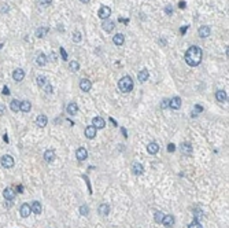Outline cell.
<instances>
[{
	"label": "cell",
	"mask_w": 229,
	"mask_h": 228,
	"mask_svg": "<svg viewBox=\"0 0 229 228\" xmlns=\"http://www.w3.org/2000/svg\"><path fill=\"white\" fill-rule=\"evenodd\" d=\"M202 56H203L202 48L198 47V45H192V47H189L187 50V52H185V55H184V59L188 66H192L193 68V66L200 65Z\"/></svg>",
	"instance_id": "cell-1"
},
{
	"label": "cell",
	"mask_w": 229,
	"mask_h": 228,
	"mask_svg": "<svg viewBox=\"0 0 229 228\" xmlns=\"http://www.w3.org/2000/svg\"><path fill=\"white\" fill-rule=\"evenodd\" d=\"M118 88L121 92L124 94H129V92L133 89V80L129 76H124L121 80L118 81Z\"/></svg>",
	"instance_id": "cell-2"
},
{
	"label": "cell",
	"mask_w": 229,
	"mask_h": 228,
	"mask_svg": "<svg viewBox=\"0 0 229 228\" xmlns=\"http://www.w3.org/2000/svg\"><path fill=\"white\" fill-rule=\"evenodd\" d=\"M37 80V85L41 87L43 89H44L47 94H52V91H54V88H52V85L50 84V81L47 80V77H44V76H39V77L36 78Z\"/></svg>",
	"instance_id": "cell-3"
},
{
	"label": "cell",
	"mask_w": 229,
	"mask_h": 228,
	"mask_svg": "<svg viewBox=\"0 0 229 228\" xmlns=\"http://www.w3.org/2000/svg\"><path fill=\"white\" fill-rule=\"evenodd\" d=\"M98 15H99V18H100V19H103V21H104V19H108V17L111 15V8H110V7H107V6L100 7Z\"/></svg>",
	"instance_id": "cell-4"
},
{
	"label": "cell",
	"mask_w": 229,
	"mask_h": 228,
	"mask_svg": "<svg viewBox=\"0 0 229 228\" xmlns=\"http://www.w3.org/2000/svg\"><path fill=\"white\" fill-rule=\"evenodd\" d=\"M2 166L6 169H10L14 166V158L11 155H3L2 157Z\"/></svg>",
	"instance_id": "cell-5"
},
{
	"label": "cell",
	"mask_w": 229,
	"mask_h": 228,
	"mask_svg": "<svg viewBox=\"0 0 229 228\" xmlns=\"http://www.w3.org/2000/svg\"><path fill=\"white\" fill-rule=\"evenodd\" d=\"M76 157H77L78 161H85L86 158H88V151H86V148L85 147L77 148V151H76Z\"/></svg>",
	"instance_id": "cell-6"
},
{
	"label": "cell",
	"mask_w": 229,
	"mask_h": 228,
	"mask_svg": "<svg viewBox=\"0 0 229 228\" xmlns=\"http://www.w3.org/2000/svg\"><path fill=\"white\" fill-rule=\"evenodd\" d=\"M91 88H92V83H91V80H88V78H82V80L80 81V89L84 92H89Z\"/></svg>",
	"instance_id": "cell-7"
},
{
	"label": "cell",
	"mask_w": 229,
	"mask_h": 228,
	"mask_svg": "<svg viewBox=\"0 0 229 228\" xmlns=\"http://www.w3.org/2000/svg\"><path fill=\"white\" fill-rule=\"evenodd\" d=\"M102 28H103L104 32L110 33V32H113L114 28H115V22L110 21V19H104V22H103V25H102Z\"/></svg>",
	"instance_id": "cell-8"
},
{
	"label": "cell",
	"mask_w": 229,
	"mask_h": 228,
	"mask_svg": "<svg viewBox=\"0 0 229 228\" xmlns=\"http://www.w3.org/2000/svg\"><path fill=\"white\" fill-rule=\"evenodd\" d=\"M211 33L210 30V26H206V25H203V26L199 28V30H198V35H199V37H202V39H206V37H208Z\"/></svg>",
	"instance_id": "cell-9"
},
{
	"label": "cell",
	"mask_w": 229,
	"mask_h": 228,
	"mask_svg": "<svg viewBox=\"0 0 229 228\" xmlns=\"http://www.w3.org/2000/svg\"><path fill=\"white\" fill-rule=\"evenodd\" d=\"M92 125L96 129H103V128L106 127V121H104L102 117H95V118L92 120Z\"/></svg>",
	"instance_id": "cell-10"
},
{
	"label": "cell",
	"mask_w": 229,
	"mask_h": 228,
	"mask_svg": "<svg viewBox=\"0 0 229 228\" xmlns=\"http://www.w3.org/2000/svg\"><path fill=\"white\" fill-rule=\"evenodd\" d=\"M169 107L174 110H179L181 107V98L180 96H174V98L170 99V103H169Z\"/></svg>",
	"instance_id": "cell-11"
},
{
	"label": "cell",
	"mask_w": 229,
	"mask_h": 228,
	"mask_svg": "<svg viewBox=\"0 0 229 228\" xmlns=\"http://www.w3.org/2000/svg\"><path fill=\"white\" fill-rule=\"evenodd\" d=\"M132 172H133V175H136V176L143 175V172H144V166L141 165V164H139V162H134L133 165H132Z\"/></svg>",
	"instance_id": "cell-12"
},
{
	"label": "cell",
	"mask_w": 229,
	"mask_h": 228,
	"mask_svg": "<svg viewBox=\"0 0 229 228\" xmlns=\"http://www.w3.org/2000/svg\"><path fill=\"white\" fill-rule=\"evenodd\" d=\"M148 77H150V71L147 69H143V70H140L137 73V78H139L140 83H146L148 80Z\"/></svg>",
	"instance_id": "cell-13"
},
{
	"label": "cell",
	"mask_w": 229,
	"mask_h": 228,
	"mask_svg": "<svg viewBox=\"0 0 229 228\" xmlns=\"http://www.w3.org/2000/svg\"><path fill=\"white\" fill-rule=\"evenodd\" d=\"M19 213H21V216L24 217V219H26V217H29V214L32 213V209H30L29 203H24L21 206V209H19Z\"/></svg>",
	"instance_id": "cell-14"
},
{
	"label": "cell",
	"mask_w": 229,
	"mask_h": 228,
	"mask_svg": "<svg viewBox=\"0 0 229 228\" xmlns=\"http://www.w3.org/2000/svg\"><path fill=\"white\" fill-rule=\"evenodd\" d=\"M12 78H14V81H22L25 78V71L22 69H15L12 73Z\"/></svg>",
	"instance_id": "cell-15"
},
{
	"label": "cell",
	"mask_w": 229,
	"mask_h": 228,
	"mask_svg": "<svg viewBox=\"0 0 229 228\" xmlns=\"http://www.w3.org/2000/svg\"><path fill=\"white\" fill-rule=\"evenodd\" d=\"M162 224H163L165 227H173V224H174V217H173L172 214H165L163 219H162Z\"/></svg>",
	"instance_id": "cell-16"
},
{
	"label": "cell",
	"mask_w": 229,
	"mask_h": 228,
	"mask_svg": "<svg viewBox=\"0 0 229 228\" xmlns=\"http://www.w3.org/2000/svg\"><path fill=\"white\" fill-rule=\"evenodd\" d=\"M47 122H48V118L44 116V114H39V116H37V118H36V125L37 127L44 128L45 125H47Z\"/></svg>",
	"instance_id": "cell-17"
},
{
	"label": "cell",
	"mask_w": 229,
	"mask_h": 228,
	"mask_svg": "<svg viewBox=\"0 0 229 228\" xmlns=\"http://www.w3.org/2000/svg\"><path fill=\"white\" fill-rule=\"evenodd\" d=\"M85 136L88 137V139H93V137L96 136V128L93 127V125H89V127L85 128Z\"/></svg>",
	"instance_id": "cell-18"
},
{
	"label": "cell",
	"mask_w": 229,
	"mask_h": 228,
	"mask_svg": "<svg viewBox=\"0 0 229 228\" xmlns=\"http://www.w3.org/2000/svg\"><path fill=\"white\" fill-rule=\"evenodd\" d=\"M192 150L193 147L191 146V143H182L181 144V153L184 155H191L192 154Z\"/></svg>",
	"instance_id": "cell-19"
},
{
	"label": "cell",
	"mask_w": 229,
	"mask_h": 228,
	"mask_svg": "<svg viewBox=\"0 0 229 228\" xmlns=\"http://www.w3.org/2000/svg\"><path fill=\"white\" fill-rule=\"evenodd\" d=\"M113 43L115 45H122L124 43H125V36L122 35V33H117V35L113 37Z\"/></svg>",
	"instance_id": "cell-20"
},
{
	"label": "cell",
	"mask_w": 229,
	"mask_h": 228,
	"mask_svg": "<svg viewBox=\"0 0 229 228\" xmlns=\"http://www.w3.org/2000/svg\"><path fill=\"white\" fill-rule=\"evenodd\" d=\"M55 158H56V155H55V151H54V150H45V153H44V160L47 161V162H52Z\"/></svg>",
	"instance_id": "cell-21"
},
{
	"label": "cell",
	"mask_w": 229,
	"mask_h": 228,
	"mask_svg": "<svg viewBox=\"0 0 229 228\" xmlns=\"http://www.w3.org/2000/svg\"><path fill=\"white\" fill-rule=\"evenodd\" d=\"M3 197L7 199V201H12L15 198V191L12 188H6L3 191Z\"/></svg>",
	"instance_id": "cell-22"
},
{
	"label": "cell",
	"mask_w": 229,
	"mask_h": 228,
	"mask_svg": "<svg viewBox=\"0 0 229 228\" xmlns=\"http://www.w3.org/2000/svg\"><path fill=\"white\" fill-rule=\"evenodd\" d=\"M98 212L102 214V216H107V214L110 213V206H108L107 203H102V205H99Z\"/></svg>",
	"instance_id": "cell-23"
},
{
	"label": "cell",
	"mask_w": 229,
	"mask_h": 228,
	"mask_svg": "<svg viewBox=\"0 0 229 228\" xmlns=\"http://www.w3.org/2000/svg\"><path fill=\"white\" fill-rule=\"evenodd\" d=\"M215 99H217L218 102H225V101H228V95H226L225 91L220 89V91L215 92Z\"/></svg>",
	"instance_id": "cell-24"
},
{
	"label": "cell",
	"mask_w": 229,
	"mask_h": 228,
	"mask_svg": "<svg viewBox=\"0 0 229 228\" xmlns=\"http://www.w3.org/2000/svg\"><path fill=\"white\" fill-rule=\"evenodd\" d=\"M78 113V106H77V103H69V106H67V114H70V116H76Z\"/></svg>",
	"instance_id": "cell-25"
},
{
	"label": "cell",
	"mask_w": 229,
	"mask_h": 228,
	"mask_svg": "<svg viewBox=\"0 0 229 228\" xmlns=\"http://www.w3.org/2000/svg\"><path fill=\"white\" fill-rule=\"evenodd\" d=\"M147 151H148L150 154H156L158 151H159V146H158V143L151 142L148 146H147Z\"/></svg>",
	"instance_id": "cell-26"
},
{
	"label": "cell",
	"mask_w": 229,
	"mask_h": 228,
	"mask_svg": "<svg viewBox=\"0 0 229 228\" xmlns=\"http://www.w3.org/2000/svg\"><path fill=\"white\" fill-rule=\"evenodd\" d=\"M19 110H21V111H24V113H29L30 110H32V104H30V102H27V101L21 102Z\"/></svg>",
	"instance_id": "cell-27"
},
{
	"label": "cell",
	"mask_w": 229,
	"mask_h": 228,
	"mask_svg": "<svg viewBox=\"0 0 229 228\" xmlns=\"http://www.w3.org/2000/svg\"><path fill=\"white\" fill-rule=\"evenodd\" d=\"M30 209H32V212L34 214H40V213H41V205H40V202H37V201L33 202L32 206H30Z\"/></svg>",
	"instance_id": "cell-28"
},
{
	"label": "cell",
	"mask_w": 229,
	"mask_h": 228,
	"mask_svg": "<svg viewBox=\"0 0 229 228\" xmlns=\"http://www.w3.org/2000/svg\"><path fill=\"white\" fill-rule=\"evenodd\" d=\"M36 63L39 66H44L45 63H47V56H45L43 52H40L39 55H37V58H36Z\"/></svg>",
	"instance_id": "cell-29"
},
{
	"label": "cell",
	"mask_w": 229,
	"mask_h": 228,
	"mask_svg": "<svg viewBox=\"0 0 229 228\" xmlns=\"http://www.w3.org/2000/svg\"><path fill=\"white\" fill-rule=\"evenodd\" d=\"M48 30H50V29H48L47 26H40L39 29L36 30V37H40V39H41V37H44V36L48 33Z\"/></svg>",
	"instance_id": "cell-30"
},
{
	"label": "cell",
	"mask_w": 229,
	"mask_h": 228,
	"mask_svg": "<svg viewBox=\"0 0 229 228\" xmlns=\"http://www.w3.org/2000/svg\"><path fill=\"white\" fill-rule=\"evenodd\" d=\"M19 106H21V102H18L17 99H14V101H11V103H10V109L12 110V111H18L19 110Z\"/></svg>",
	"instance_id": "cell-31"
},
{
	"label": "cell",
	"mask_w": 229,
	"mask_h": 228,
	"mask_svg": "<svg viewBox=\"0 0 229 228\" xmlns=\"http://www.w3.org/2000/svg\"><path fill=\"white\" fill-rule=\"evenodd\" d=\"M69 69L72 71H78L80 70V63L77 61H72V62H69Z\"/></svg>",
	"instance_id": "cell-32"
},
{
	"label": "cell",
	"mask_w": 229,
	"mask_h": 228,
	"mask_svg": "<svg viewBox=\"0 0 229 228\" xmlns=\"http://www.w3.org/2000/svg\"><path fill=\"white\" fill-rule=\"evenodd\" d=\"M81 40H82V35H81L78 30H76V32L73 33V41L74 43H81Z\"/></svg>",
	"instance_id": "cell-33"
},
{
	"label": "cell",
	"mask_w": 229,
	"mask_h": 228,
	"mask_svg": "<svg viewBox=\"0 0 229 228\" xmlns=\"http://www.w3.org/2000/svg\"><path fill=\"white\" fill-rule=\"evenodd\" d=\"M80 213L82 214V216H88V214H89V207L86 206V205L80 206Z\"/></svg>",
	"instance_id": "cell-34"
},
{
	"label": "cell",
	"mask_w": 229,
	"mask_h": 228,
	"mask_svg": "<svg viewBox=\"0 0 229 228\" xmlns=\"http://www.w3.org/2000/svg\"><path fill=\"white\" fill-rule=\"evenodd\" d=\"M202 111H203V107L200 106V104H196V106H195V111H192V117H196L198 114Z\"/></svg>",
	"instance_id": "cell-35"
},
{
	"label": "cell",
	"mask_w": 229,
	"mask_h": 228,
	"mask_svg": "<svg viewBox=\"0 0 229 228\" xmlns=\"http://www.w3.org/2000/svg\"><path fill=\"white\" fill-rule=\"evenodd\" d=\"M165 214L162 212H155V221L156 223H162V219H163Z\"/></svg>",
	"instance_id": "cell-36"
},
{
	"label": "cell",
	"mask_w": 229,
	"mask_h": 228,
	"mask_svg": "<svg viewBox=\"0 0 229 228\" xmlns=\"http://www.w3.org/2000/svg\"><path fill=\"white\" fill-rule=\"evenodd\" d=\"M188 228H203V227H202V224H200L198 220H193V221L189 224V227H188Z\"/></svg>",
	"instance_id": "cell-37"
},
{
	"label": "cell",
	"mask_w": 229,
	"mask_h": 228,
	"mask_svg": "<svg viewBox=\"0 0 229 228\" xmlns=\"http://www.w3.org/2000/svg\"><path fill=\"white\" fill-rule=\"evenodd\" d=\"M169 103H170V99H163V101H162V103H161V109L162 110L167 109V107H169Z\"/></svg>",
	"instance_id": "cell-38"
},
{
	"label": "cell",
	"mask_w": 229,
	"mask_h": 228,
	"mask_svg": "<svg viewBox=\"0 0 229 228\" xmlns=\"http://www.w3.org/2000/svg\"><path fill=\"white\" fill-rule=\"evenodd\" d=\"M165 12H166V15H173V7H172V4H167V6L165 7Z\"/></svg>",
	"instance_id": "cell-39"
},
{
	"label": "cell",
	"mask_w": 229,
	"mask_h": 228,
	"mask_svg": "<svg viewBox=\"0 0 229 228\" xmlns=\"http://www.w3.org/2000/svg\"><path fill=\"white\" fill-rule=\"evenodd\" d=\"M39 3L41 4L43 7H48L51 3H52V0H39Z\"/></svg>",
	"instance_id": "cell-40"
},
{
	"label": "cell",
	"mask_w": 229,
	"mask_h": 228,
	"mask_svg": "<svg viewBox=\"0 0 229 228\" xmlns=\"http://www.w3.org/2000/svg\"><path fill=\"white\" fill-rule=\"evenodd\" d=\"M60 55H62L63 61H67V52H66V50L63 47H60Z\"/></svg>",
	"instance_id": "cell-41"
},
{
	"label": "cell",
	"mask_w": 229,
	"mask_h": 228,
	"mask_svg": "<svg viewBox=\"0 0 229 228\" xmlns=\"http://www.w3.org/2000/svg\"><path fill=\"white\" fill-rule=\"evenodd\" d=\"M8 11V6L7 4H2L0 6V14H4V12Z\"/></svg>",
	"instance_id": "cell-42"
},
{
	"label": "cell",
	"mask_w": 229,
	"mask_h": 228,
	"mask_svg": "<svg viewBox=\"0 0 229 228\" xmlns=\"http://www.w3.org/2000/svg\"><path fill=\"white\" fill-rule=\"evenodd\" d=\"M174 150H176V146L173 144V143H169V144H167V151H169V153H174Z\"/></svg>",
	"instance_id": "cell-43"
},
{
	"label": "cell",
	"mask_w": 229,
	"mask_h": 228,
	"mask_svg": "<svg viewBox=\"0 0 229 228\" xmlns=\"http://www.w3.org/2000/svg\"><path fill=\"white\" fill-rule=\"evenodd\" d=\"M179 7H180V8H181V10H184L185 7H187V3H185V2H182V0H181V2H180V3H179Z\"/></svg>",
	"instance_id": "cell-44"
},
{
	"label": "cell",
	"mask_w": 229,
	"mask_h": 228,
	"mask_svg": "<svg viewBox=\"0 0 229 228\" xmlns=\"http://www.w3.org/2000/svg\"><path fill=\"white\" fill-rule=\"evenodd\" d=\"M3 94L4 95H10V88H8V87H4V88H3Z\"/></svg>",
	"instance_id": "cell-45"
},
{
	"label": "cell",
	"mask_w": 229,
	"mask_h": 228,
	"mask_svg": "<svg viewBox=\"0 0 229 228\" xmlns=\"http://www.w3.org/2000/svg\"><path fill=\"white\" fill-rule=\"evenodd\" d=\"M4 110H6V106H4V104H0V116L4 114Z\"/></svg>",
	"instance_id": "cell-46"
},
{
	"label": "cell",
	"mask_w": 229,
	"mask_h": 228,
	"mask_svg": "<svg viewBox=\"0 0 229 228\" xmlns=\"http://www.w3.org/2000/svg\"><path fill=\"white\" fill-rule=\"evenodd\" d=\"M118 21H119V22H122V24H126V25L129 24V19H124V18H119Z\"/></svg>",
	"instance_id": "cell-47"
},
{
	"label": "cell",
	"mask_w": 229,
	"mask_h": 228,
	"mask_svg": "<svg viewBox=\"0 0 229 228\" xmlns=\"http://www.w3.org/2000/svg\"><path fill=\"white\" fill-rule=\"evenodd\" d=\"M195 217H196V219H200V217H202V212H200V210H196V213H195Z\"/></svg>",
	"instance_id": "cell-48"
},
{
	"label": "cell",
	"mask_w": 229,
	"mask_h": 228,
	"mask_svg": "<svg viewBox=\"0 0 229 228\" xmlns=\"http://www.w3.org/2000/svg\"><path fill=\"white\" fill-rule=\"evenodd\" d=\"M17 191L18 193H24V186H18L17 187Z\"/></svg>",
	"instance_id": "cell-49"
},
{
	"label": "cell",
	"mask_w": 229,
	"mask_h": 228,
	"mask_svg": "<svg viewBox=\"0 0 229 228\" xmlns=\"http://www.w3.org/2000/svg\"><path fill=\"white\" fill-rule=\"evenodd\" d=\"M58 30H59V32H65V28H63V25H58Z\"/></svg>",
	"instance_id": "cell-50"
},
{
	"label": "cell",
	"mask_w": 229,
	"mask_h": 228,
	"mask_svg": "<svg viewBox=\"0 0 229 228\" xmlns=\"http://www.w3.org/2000/svg\"><path fill=\"white\" fill-rule=\"evenodd\" d=\"M187 29H188V26H185V28H181V29H180V32H181L182 35H184V33L187 32Z\"/></svg>",
	"instance_id": "cell-51"
},
{
	"label": "cell",
	"mask_w": 229,
	"mask_h": 228,
	"mask_svg": "<svg viewBox=\"0 0 229 228\" xmlns=\"http://www.w3.org/2000/svg\"><path fill=\"white\" fill-rule=\"evenodd\" d=\"M122 134H124V136H125V137H128V134H126V129H125V128H122Z\"/></svg>",
	"instance_id": "cell-52"
},
{
	"label": "cell",
	"mask_w": 229,
	"mask_h": 228,
	"mask_svg": "<svg viewBox=\"0 0 229 228\" xmlns=\"http://www.w3.org/2000/svg\"><path fill=\"white\" fill-rule=\"evenodd\" d=\"M108 120H110V122H111V124H114V125H115V127H117V122H115V120H114V118H108Z\"/></svg>",
	"instance_id": "cell-53"
},
{
	"label": "cell",
	"mask_w": 229,
	"mask_h": 228,
	"mask_svg": "<svg viewBox=\"0 0 229 228\" xmlns=\"http://www.w3.org/2000/svg\"><path fill=\"white\" fill-rule=\"evenodd\" d=\"M80 2H81V3H84V4H88L91 0H80Z\"/></svg>",
	"instance_id": "cell-54"
},
{
	"label": "cell",
	"mask_w": 229,
	"mask_h": 228,
	"mask_svg": "<svg viewBox=\"0 0 229 228\" xmlns=\"http://www.w3.org/2000/svg\"><path fill=\"white\" fill-rule=\"evenodd\" d=\"M159 44H162V45H165V44H166V41H165V40H159Z\"/></svg>",
	"instance_id": "cell-55"
},
{
	"label": "cell",
	"mask_w": 229,
	"mask_h": 228,
	"mask_svg": "<svg viewBox=\"0 0 229 228\" xmlns=\"http://www.w3.org/2000/svg\"><path fill=\"white\" fill-rule=\"evenodd\" d=\"M2 48H3V44H2V43H0V50H2Z\"/></svg>",
	"instance_id": "cell-56"
}]
</instances>
